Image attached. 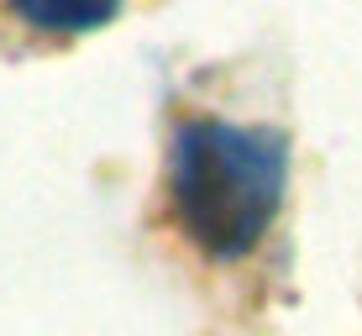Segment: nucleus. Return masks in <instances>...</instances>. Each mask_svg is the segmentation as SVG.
<instances>
[{"label": "nucleus", "instance_id": "nucleus-1", "mask_svg": "<svg viewBox=\"0 0 362 336\" xmlns=\"http://www.w3.org/2000/svg\"><path fill=\"white\" fill-rule=\"evenodd\" d=\"M289 184V142L273 127L184 121L168 158V200L184 236L216 263H236L268 236Z\"/></svg>", "mask_w": 362, "mask_h": 336}, {"label": "nucleus", "instance_id": "nucleus-2", "mask_svg": "<svg viewBox=\"0 0 362 336\" xmlns=\"http://www.w3.org/2000/svg\"><path fill=\"white\" fill-rule=\"evenodd\" d=\"M11 11H16L32 32L79 37V32L105 27V21L121 11V0H11Z\"/></svg>", "mask_w": 362, "mask_h": 336}]
</instances>
